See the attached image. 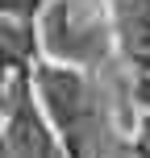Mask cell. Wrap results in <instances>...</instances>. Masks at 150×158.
<instances>
[{"label": "cell", "instance_id": "cell-1", "mask_svg": "<svg viewBox=\"0 0 150 158\" xmlns=\"http://www.w3.org/2000/svg\"><path fill=\"white\" fill-rule=\"evenodd\" d=\"M42 38L54 58L96 63L109 54V25L96 0H54L42 17Z\"/></svg>", "mask_w": 150, "mask_h": 158}, {"label": "cell", "instance_id": "cell-2", "mask_svg": "<svg viewBox=\"0 0 150 158\" xmlns=\"http://www.w3.org/2000/svg\"><path fill=\"white\" fill-rule=\"evenodd\" d=\"M25 54H29V25H21V17L0 13V67L21 63Z\"/></svg>", "mask_w": 150, "mask_h": 158}, {"label": "cell", "instance_id": "cell-3", "mask_svg": "<svg viewBox=\"0 0 150 158\" xmlns=\"http://www.w3.org/2000/svg\"><path fill=\"white\" fill-rule=\"evenodd\" d=\"M129 150H134V158H150V112L138 121V133L129 142Z\"/></svg>", "mask_w": 150, "mask_h": 158}, {"label": "cell", "instance_id": "cell-4", "mask_svg": "<svg viewBox=\"0 0 150 158\" xmlns=\"http://www.w3.org/2000/svg\"><path fill=\"white\" fill-rule=\"evenodd\" d=\"M134 96H138V104H146V108H150V67H142V71H138Z\"/></svg>", "mask_w": 150, "mask_h": 158}]
</instances>
